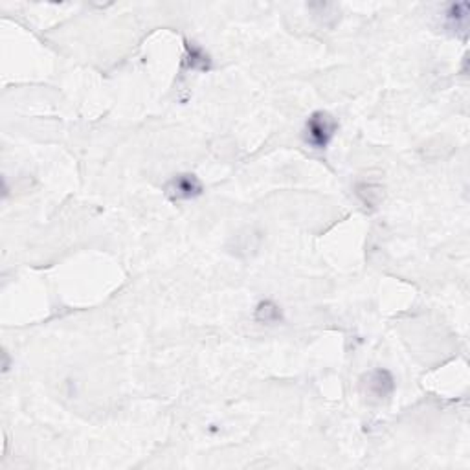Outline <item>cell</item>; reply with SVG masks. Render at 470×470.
<instances>
[{"label": "cell", "mask_w": 470, "mask_h": 470, "mask_svg": "<svg viewBox=\"0 0 470 470\" xmlns=\"http://www.w3.org/2000/svg\"><path fill=\"white\" fill-rule=\"evenodd\" d=\"M166 193L173 200L193 199V197L202 193V186H200L199 178L195 177V175H178V177H175L168 184Z\"/></svg>", "instance_id": "cell-2"}, {"label": "cell", "mask_w": 470, "mask_h": 470, "mask_svg": "<svg viewBox=\"0 0 470 470\" xmlns=\"http://www.w3.org/2000/svg\"><path fill=\"white\" fill-rule=\"evenodd\" d=\"M335 118L327 112H314L305 127V141L314 149H325L336 131Z\"/></svg>", "instance_id": "cell-1"}, {"label": "cell", "mask_w": 470, "mask_h": 470, "mask_svg": "<svg viewBox=\"0 0 470 470\" xmlns=\"http://www.w3.org/2000/svg\"><path fill=\"white\" fill-rule=\"evenodd\" d=\"M369 390L376 397H386L393 390V378L388 371H375L369 378Z\"/></svg>", "instance_id": "cell-3"}, {"label": "cell", "mask_w": 470, "mask_h": 470, "mask_svg": "<svg viewBox=\"0 0 470 470\" xmlns=\"http://www.w3.org/2000/svg\"><path fill=\"white\" fill-rule=\"evenodd\" d=\"M279 318H281V313H279V308L274 303L265 302L257 308V320H261L265 324H274Z\"/></svg>", "instance_id": "cell-4"}]
</instances>
